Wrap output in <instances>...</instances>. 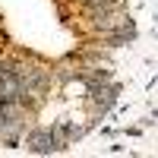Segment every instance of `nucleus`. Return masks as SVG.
Returning a JSON list of instances; mask_svg holds the SVG:
<instances>
[{
    "label": "nucleus",
    "instance_id": "obj_1",
    "mask_svg": "<svg viewBox=\"0 0 158 158\" xmlns=\"http://www.w3.org/2000/svg\"><path fill=\"white\" fill-rule=\"evenodd\" d=\"M32 146H35L38 152L54 149V136H51V133H35V136H32Z\"/></svg>",
    "mask_w": 158,
    "mask_h": 158
}]
</instances>
